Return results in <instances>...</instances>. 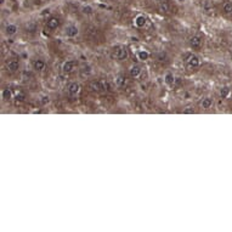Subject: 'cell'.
I'll return each mask as SVG.
<instances>
[{"label": "cell", "instance_id": "8", "mask_svg": "<svg viewBox=\"0 0 232 232\" xmlns=\"http://www.w3.org/2000/svg\"><path fill=\"white\" fill-rule=\"evenodd\" d=\"M190 45L193 49H198L202 45V38L199 37V35H193V37H191V39H190Z\"/></svg>", "mask_w": 232, "mask_h": 232}, {"label": "cell", "instance_id": "15", "mask_svg": "<svg viewBox=\"0 0 232 232\" xmlns=\"http://www.w3.org/2000/svg\"><path fill=\"white\" fill-rule=\"evenodd\" d=\"M33 67H34V69H37V70H43L45 68V62L43 60H35L33 62Z\"/></svg>", "mask_w": 232, "mask_h": 232}, {"label": "cell", "instance_id": "10", "mask_svg": "<svg viewBox=\"0 0 232 232\" xmlns=\"http://www.w3.org/2000/svg\"><path fill=\"white\" fill-rule=\"evenodd\" d=\"M6 67L10 72H16L17 69L20 68V62L17 60H10L7 63H6Z\"/></svg>", "mask_w": 232, "mask_h": 232}, {"label": "cell", "instance_id": "4", "mask_svg": "<svg viewBox=\"0 0 232 232\" xmlns=\"http://www.w3.org/2000/svg\"><path fill=\"white\" fill-rule=\"evenodd\" d=\"M79 90H80V85H79L78 83H76V82L70 83V84L68 85V94H69L70 96H76V95L79 93Z\"/></svg>", "mask_w": 232, "mask_h": 232}, {"label": "cell", "instance_id": "24", "mask_svg": "<svg viewBox=\"0 0 232 232\" xmlns=\"http://www.w3.org/2000/svg\"><path fill=\"white\" fill-rule=\"evenodd\" d=\"M101 87H102V90H110V89H111L110 84L107 83L106 80H102V82H101Z\"/></svg>", "mask_w": 232, "mask_h": 232}, {"label": "cell", "instance_id": "13", "mask_svg": "<svg viewBox=\"0 0 232 232\" xmlns=\"http://www.w3.org/2000/svg\"><path fill=\"white\" fill-rule=\"evenodd\" d=\"M17 30H19L17 26H16V24H12V23H10V24H7V26L5 27V32H6L7 35H13V34L17 33Z\"/></svg>", "mask_w": 232, "mask_h": 232}, {"label": "cell", "instance_id": "23", "mask_svg": "<svg viewBox=\"0 0 232 232\" xmlns=\"http://www.w3.org/2000/svg\"><path fill=\"white\" fill-rule=\"evenodd\" d=\"M228 93H230V89L227 86H224V87H221V90H220V96L222 99H225L228 95Z\"/></svg>", "mask_w": 232, "mask_h": 232}, {"label": "cell", "instance_id": "17", "mask_svg": "<svg viewBox=\"0 0 232 232\" xmlns=\"http://www.w3.org/2000/svg\"><path fill=\"white\" fill-rule=\"evenodd\" d=\"M148 57H150V53L146 50H141L137 52V59L141 61H146V60H148Z\"/></svg>", "mask_w": 232, "mask_h": 232}, {"label": "cell", "instance_id": "27", "mask_svg": "<svg viewBox=\"0 0 232 232\" xmlns=\"http://www.w3.org/2000/svg\"><path fill=\"white\" fill-rule=\"evenodd\" d=\"M42 102H43L44 105H45V103H47V102H49V97H47V96H46V97H43V100H42Z\"/></svg>", "mask_w": 232, "mask_h": 232}, {"label": "cell", "instance_id": "2", "mask_svg": "<svg viewBox=\"0 0 232 232\" xmlns=\"http://www.w3.org/2000/svg\"><path fill=\"white\" fill-rule=\"evenodd\" d=\"M186 63L190 68H196V67L199 66V59L196 55H188L187 59H186Z\"/></svg>", "mask_w": 232, "mask_h": 232}, {"label": "cell", "instance_id": "3", "mask_svg": "<svg viewBox=\"0 0 232 232\" xmlns=\"http://www.w3.org/2000/svg\"><path fill=\"white\" fill-rule=\"evenodd\" d=\"M78 33H79V30H78V28L76 27V26H67L66 28H64V34L67 35V37H69V38H74V37H77L78 35Z\"/></svg>", "mask_w": 232, "mask_h": 232}, {"label": "cell", "instance_id": "22", "mask_svg": "<svg viewBox=\"0 0 232 232\" xmlns=\"http://www.w3.org/2000/svg\"><path fill=\"white\" fill-rule=\"evenodd\" d=\"M82 12L85 13V15H90V13L94 12V9H93V6H90V5H84V6L82 7Z\"/></svg>", "mask_w": 232, "mask_h": 232}, {"label": "cell", "instance_id": "6", "mask_svg": "<svg viewBox=\"0 0 232 232\" xmlns=\"http://www.w3.org/2000/svg\"><path fill=\"white\" fill-rule=\"evenodd\" d=\"M76 68V62L74 61H66L62 64V72L64 73H70Z\"/></svg>", "mask_w": 232, "mask_h": 232}, {"label": "cell", "instance_id": "18", "mask_svg": "<svg viewBox=\"0 0 232 232\" xmlns=\"http://www.w3.org/2000/svg\"><path fill=\"white\" fill-rule=\"evenodd\" d=\"M203 10H204L205 13L211 15V13H213V4H211L210 1H204V4H203Z\"/></svg>", "mask_w": 232, "mask_h": 232}, {"label": "cell", "instance_id": "12", "mask_svg": "<svg viewBox=\"0 0 232 232\" xmlns=\"http://www.w3.org/2000/svg\"><path fill=\"white\" fill-rule=\"evenodd\" d=\"M222 11L226 15H232V0H226L222 5Z\"/></svg>", "mask_w": 232, "mask_h": 232}, {"label": "cell", "instance_id": "21", "mask_svg": "<svg viewBox=\"0 0 232 232\" xmlns=\"http://www.w3.org/2000/svg\"><path fill=\"white\" fill-rule=\"evenodd\" d=\"M3 99L4 100H11L12 99V93L10 89H4L3 90Z\"/></svg>", "mask_w": 232, "mask_h": 232}, {"label": "cell", "instance_id": "25", "mask_svg": "<svg viewBox=\"0 0 232 232\" xmlns=\"http://www.w3.org/2000/svg\"><path fill=\"white\" fill-rule=\"evenodd\" d=\"M182 113L184 114H192V113H194V110L192 108V107H186V108L182 111Z\"/></svg>", "mask_w": 232, "mask_h": 232}, {"label": "cell", "instance_id": "20", "mask_svg": "<svg viewBox=\"0 0 232 232\" xmlns=\"http://www.w3.org/2000/svg\"><path fill=\"white\" fill-rule=\"evenodd\" d=\"M89 86H90V89H91L93 91H100V90H102L101 82H91Z\"/></svg>", "mask_w": 232, "mask_h": 232}, {"label": "cell", "instance_id": "16", "mask_svg": "<svg viewBox=\"0 0 232 232\" xmlns=\"http://www.w3.org/2000/svg\"><path fill=\"white\" fill-rule=\"evenodd\" d=\"M164 83L169 86H171L174 83H175V77L173 76V73H167L165 77H164Z\"/></svg>", "mask_w": 232, "mask_h": 232}, {"label": "cell", "instance_id": "26", "mask_svg": "<svg viewBox=\"0 0 232 232\" xmlns=\"http://www.w3.org/2000/svg\"><path fill=\"white\" fill-rule=\"evenodd\" d=\"M16 99L19 100V101H23V100H24V95H23V94H17V95H16Z\"/></svg>", "mask_w": 232, "mask_h": 232}, {"label": "cell", "instance_id": "1", "mask_svg": "<svg viewBox=\"0 0 232 232\" xmlns=\"http://www.w3.org/2000/svg\"><path fill=\"white\" fill-rule=\"evenodd\" d=\"M112 56L119 61H124L128 59V50L123 46H118V47H114L113 49V53Z\"/></svg>", "mask_w": 232, "mask_h": 232}, {"label": "cell", "instance_id": "9", "mask_svg": "<svg viewBox=\"0 0 232 232\" xmlns=\"http://www.w3.org/2000/svg\"><path fill=\"white\" fill-rule=\"evenodd\" d=\"M146 22H147V19L145 16H142V15H139L135 17V20H134V23L136 27L139 28H142V27H145L146 26Z\"/></svg>", "mask_w": 232, "mask_h": 232}, {"label": "cell", "instance_id": "5", "mask_svg": "<svg viewBox=\"0 0 232 232\" xmlns=\"http://www.w3.org/2000/svg\"><path fill=\"white\" fill-rule=\"evenodd\" d=\"M171 10V5L167 1V0H163V1H160L159 5H158V11L162 12V13H168L170 12Z\"/></svg>", "mask_w": 232, "mask_h": 232}, {"label": "cell", "instance_id": "7", "mask_svg": "<svg viewBox=\"0 0 232 232\" xmlns=\"http://www.w3.org/2000/svg\"><path fill=\"white\" fill-rule=\"evenodd\" d=\"M60 19L59 17H51V19H49V21L46 22V27L49 29H56L59 26H60Z\"/></svg>", "mask_w": 232, "mask_h": 232}, {"label": "cell", "instance_id": "19", "mask_svg": "<svg viewBox=\"0 0 232 232\" xmlns=\"http://www.w3.org/2000/svg\"><path fill=\"white\" fill-rule=\"evenodd\" d=\"M116 84H117L118 87H124L127 85V79L124 77H122V76H119V77L116 78Z\"/></svg>", "mask_w": 232, "mask_h": 232}, {"label": "cell", "instance_id": "14", "mask_svg": "<svg viewBox=\"0 0 232 232\" xmlns=\"http://www.w3.org/2000/svg\"><path fill=\"white\" fill-rule=\"evenodd\" d=\"M211 105H213V100H211L210 97H204V99L201 101V107H202L203 110H208V108H210Z\"/></svg>", "mask_w": 232, "mask_h": 232}, {"label": "cell", "instance_id": "11", "mask_svg": "<svg viewBox=\"0 0 232 232\" xmlns=\"http://www.w3.org/2000/svg\"><path fill=\"white\" fill-rule=\"evenodd\" d=\"M129 73L133 78H137L140 74H141V67L137 66V64H134L130 69H129Z\"/></svg>", "mask_w": 232, "mask_h": 232}]
</instances>
